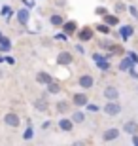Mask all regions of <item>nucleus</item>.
I'll return each mask as SVG.
<instances>
[{
	"label": "nucleus",
	"instance_id": "1",
	"mask_svg": "<svg viewBox=\"0 0 138 146\" xmlns=\"http://www.w3.org/2000/svg\"><path fill=\"white\" fill-rule=\"evenodd\" d=\"M123 106L119 104V101H106V104L102 106V112L106 114V116H117V114H121Z\"/></svg>",
	"mask_w": 138,
	"mask_h": 146
},
{
	"label": "nucleus",
	"instance_id": "2",
	"mask_svg": "<svg viewBox=\"0 0 138 146\" xmlns=\"http://www.w3.org/2000/svg\"><path fill=\"white\" fill-rule=\"evenodd\" d=\"M87 103H89V97H87L85 91H78V93L72 95V104H74L76 108H83Z\"/></svg>",
	"mask_w": 138,
	"mask_h": 146
},
{
	"label": "nucleus",
	"instance_id": "3",
	"mask_svg": "<svg viewBox=\"0 0 138 146\" xmlns=\"http://www.w3.org/2000/svg\"><path fill=\"white\" fill-rule=\"evenodd\" d=\"M76 36H78V40H80V42H91V40H93V36H95V29L81 27L80 31L76 33Z\"/></svg>",
	"mask_w": 138,
	"mask_h": 146
},
{
	"label": "nucleus",
	"instance_id": "4",
	"mask_svg": "<svg viewBox=\"0 0 138 146\" xmlns=\"http://www.w3.org/2000/svg\"><path fill=\"white\" fill-rule=\"evenodd\" d=\"M78 86L81 87V89H93V86H95V78L91 74H81L80 78H78Z\"/></svg>",
	"mask_w": 138,
	"mask_h": 146
},
{
	"label": "nucleus",
	"instance_id": "5",
	"mask_svg": "<svg viewBox=\"0 0 138 146\" xmlns=\"http://www.w3.org/2000/svg\"><path fill=\"white\" fill-rule=\"evenodd\" d=\"M61 31H63L66 36H72V34H76L78 31H80V27H78V23H76L74 19H68V21H64V23H63Z\"/></svg>",
	"mask_w": 138,
	"mask_h": 146
},
{
	"label": "nucleus",
	"instance_id": "6",
	"mask_svg": "<svg viewBox=\"0 0 138 146\" xmlns=\"http://www.w3.org/2000/svg\"><path fill=\"white\" fill-rule=\"evenodd\" d=\"M74 63V55L70 53V51H61L57 55V65L59 66H68Z\"/></svg>",
	"mask_w": 138,
	"mask_h": 146
},
{
	"label": "nucleus",
	"instance_id": "7",
	"mask_svg": "<svg viewBox=\"0 0 138 146\" xmlns=\"http://www.w3.org/2000/svg\"><path fill=\"white\" fill-rule=\"evenodd\" d=\"M119 135H121V131L117 129V127H110V129H106L104 133H102V141H104V142L117 141V139H119Z\"/></svg>",
	"mask_w": 138,
	"mask_h": 146
},
{
	"label": "nucleus",
	"instance_id": "8",
	"mask_svg": "<svg viewBox=\"0 0 138 146\" xmlns=\"http://www.w3.org/2000/svg\"><path fill=\"white\" fill-rule=\"evenodd\" d=\"M102 95H104L106 101H117V99H119V89H117L116 86H106L104 91H102Z\"/></svg>",
	"mask_w": 138,
	"mask_h": 146
},
{
	"label": "nucleus",
	"instance_id": "9",
	"mask_svg": "<svg viewBox=\"0 0 138 146\" xmlns=\"http://www.w3.org/2000/svg\"><path fill=\"white\" fill-rule=\"evenodd\" d=\"M15 17H17V21H19V25H27L28 19H30V10L28 8H19V10L15 11Z\"/></svg>",
	"mask_w": 138,
	"mask_h": 146
},
{
	"label": "nucleus",
	"instance_id": "10",
	"mask_svg": "<svg viewBox=\"0 0 138 146\" xmlns=\"http://www.w3.org/2000/svg\"><path fill=\"white\" fill-rule=\"evenodd\" d=\"M134 31H136V29H134L133 25H121V29H119V38H121L123 42H129V38L134 34Z\"/></svg>",
	"mask_w": 138,
	"mask_h": 146
},
{
	"label": "nucleus",
	"instance_id": "11",
	"mask_svg": "<svg viewBox=\"0 0 138 146\" xmlns=\"http://www.w3.org/2000/svg\"><path fill=\"white\" fill-rule=\"evenodd\" d=\"M4 123L8 125V127H19L21 119H19V116H17L15 112H8L4 116Z\"/></svg>",
	"mask_w": 138,
	"mask_h": 146
},
{
	"label": "nucleus",
	"instance_id": "12",
	"mask_svg": "<svg viewBox=\"0 0 138 146\" xmlns=\"http://www.w3.org/2000/svg\"><path fill=\"white\" fill-rule=\"evenodd\" d=\"M123 131L127 133V135H138V123H136V119H127L125 123H123Z\"/></svg>",
	"mask_w": 138,
	"mask_h": 146
},
{
	"label": "nucleus",
	"instance_id": "13",
	"mask_svg": "<svg viewBox=\"0 0 138 146\" xmlns=\"http://www.w3.org/2000/svg\"><path fill=\"white\" fill-rule=\"evenodd\" d=\"M36 82L40 86H49V84L53 82V76L49 74V72H46V70H40L36 74Z\"/></svg>",
	"mask_w": 138,
	"mask_h": 146
},
{
	"label": "nucleus",
	"instance_id": "14",
	"mask_svg": "<svg viewBox=\"0 0 138 146\" xmlns=\"http://www.w3.org/2000/svg\"><path fill=\"white\" fill-rule=\"evenodd\" d=\"M57 125H59V129L64 131V133H70V131L74 129V121H72L70 118H61L57 121Z\"/></svg>",
	"mask_w": 138,
	"mask_h": 146
},
{
	"label": "nucleus",
	"instance_id": "15",
	"mask_svg": "<svg viewBox=\"0 0 138 146\" xmlns=\"http://www.w3.org/2000/svg\"><path fill=\"white\" fill-rule=\"evenodd\" d=\"M102 23L104 25H108V27H117L119 25V15H116V13H106V15L102 17Z\"/></svg>",
	"mask_w": 138,
	"mask_h": 146
},
{
	"label": "nucleus",
	"instance_id": "16",
	"mask_svg": "<svg viewBox=\"0 0 138 146\" xmlns=\"http://www.w3.org/2000/svg\"><path fill=\"white\" fill-rule=\"evenodd\" d=\"M34 108H36L38 112H48V108H49V103H48V99H46V95L34 101Z\"/></svg>",
	"mask_w": 138,
	"mask_h": 146
},
{
	"label": "nucleus",
	"instance_id": "17",
	"mask_svg": "<svg viewBox=\"0 0 138 146\" xmlns=\"http://www.w3.org/2000/svg\"><path fill=\"white\" fill-rule=\"evenodd\" d=\"M133 63H131V59H129L127 55L125 57H121V61H119V65H117V68H119V72H129L131 68H133Z\"/></svg>",
	"mask_w": 138,
	"mask_h": 146
},
{
	"label": "nucleus",
	"instance_id": "18",
	"mask_svg": "<svg viewBox=\"0 0 138 146\" xmlns=\"http://www.w3.org/2000/svg\"><path fill=\"white\" fill-rule=\"evenodd\" d=\"M70 108H72V104H70L68 101H63V99H61V101H57V103H55V110H57L59 114H66Z\"/></svg>",
	"mask_w": 138,
	"mask_h": 146
},
{
	"label": "nucleus",
	"instance_id": "19",
	"mask_svg": "<svg viewBox=\"0 0 138 146\" xmlns=\"http://www.w3.org/2000/svg\"><path fill=\"white\" fill-rule=\"evenodd\" d=\"M64 21H66V19H64L63 13H51V15H49V23H51L53 27H63Z\"/></svg>",
	"mask_w": 138,
	"mask_h": 146
},
{
	"label": "nucleus",
	"instance_id": "20",
	"mask_svg": "<svg viewBox=\"0 0 138 146\" xmlns=\"http://www.w3.org/2000/svg\"><path fill=\"white\" fill-rule=\"evenodd\" d=\"M11 49V40L8 36H2L0 38V53H8Z\"/></svg>",
	"mask_w": 138,
	"mask_h": 146
},
{
	"label": "nucleus",
	"instance_id": "21",
	"mask_svg": "<svg viewBox=\"0 0 138 146\" xmlns=\"http://www.w3.org/2000/svg\"><path fill=\"white\" fill-rule=\"evenodd\" d=\"M127 10H129V6L125 4V2H121V0H117L116 6H114V11H116V15H121V13H125Z\"/></svg>",
	"mask_w": 138,
	"mask_h": 146
},
{
	"label": "nucleus",
	"instance_id": "22",
	"mask_svg": "<svg viewBox=\"0 0 138 146\" xmlns=\"http://www.w3.org/2000/svg\"><path fill=\"white\" fill-rule=\"evenodd\" d=\"M46 89H48V93H51V95H57V93H61V84L53 80L49 86H46Z\"/></svg>",
	"mask_w": 138,
	"mask_h": 146
},
{
	"label": "nucleus",
	"instance_id": "23",
	"mask_svg": "<svg viewBox=\"0 0 138 146\" xmlns=\"http://www.w3.org/2000/svg\"><path fill=\"white\" fill-rule=\"evenodd\" d=\"M13 13H15V11L11 10L10 6H2V8H0V15H2V17H6V21H10Z\"/></svg>",
	"mask_w": 138,
	"mask_h": 146
},
{
	"label": "nucleus",
	"instance_id": "24",
	"mask_svg": "<svg viewBox=\"0 0 138 146\" xmlns=\"http://www.w3.org/2000/svg\"><path fill=\"white\" fill-rule=\"evenodd\" d=\"M70 119H72L74 123H83V121H85V114L80 112V110H76V112L70 116Z\"/></svg>",
	"mask_w": 138,
	"mask_h": 146
},
{
	"label": "nucleus",
	"instance_id": "25",
	"mask_svg": "<svg viewBox=\"0 0 138 146\" xmlns=\"http://www.w3.org/2000/svg\"><path fill=\"white\" fill-rule=\"evenodd\" d=\"M95 31H96V33H100V34H106V36L112 33V29L108 27V25H104V23H98V25L95 27Z\"/></svg>",
	"mask_w": 138,
	"mask_h": 146
},
{
	"label": "nucleus",
	"instance_id": "26",
	"mask_svg": "<svg viewBox=\"0 0 138 146\" xmlns=\"http://www.w3.org/2000/svg\"><path fill=\"white\" fill-rule=\"evenodd\" d=\"M96 66H98L102 72H108L112 65H110V61H98V63H96Z\"/></svg>",
	"mask_w": 138,
	"mask_h": 146
},
{
	"label": "nucleus",
	"instance_id": "27",
	"mask_svg": "<svg viewBox=\"0 0 138 146\" xmlns=\"http://www.w3.org/2000/svg\"><path fill=\"white\" fill-rule=\"evenodd\" d=\"M32 137H34V129H32V125H28L27 129H25V133H23V139L25 141H30Z\"/></svg>",
	"mask_w": 138,
	"mask_h": 146
},
{
	"label": "nucleus",
	"instance_id": "28",
	"mask_svg": "<svg viewBox=\"0 0 138 146\" xmlns=\"http://www.w3.org/2000/svg\"><path fill=\"white\" fill-rule=\"evenodd\" d=\"M95 13L98 17H104L106 13H110V11H108V8H104V6H96V8H95Z\"/></svg>",
	"mask_w": 138,
	"mask_h": 146
},
{
	"label": "nucleus",
	"instance_id": "29",
	"mask_svg": "<svg viewBox=\"0 0 138 146\" xmlns=\"http://www.w3.org/2000/svg\"><path fill=\"white\" fill-rule=\"evenodd\" d=\"M125 55L131 59V63H133V65H138V53H136V51H127Z\"/></svg>",
	"mask_w": 138,
	"mask_h": 146
},
{
	"label": "nucleus",
	"instance_id": "30",
	"mask_svg": "<svg viewBox=\"0 0 138 146\" xmlns=\"http://www.w3.org/2000/svg\"><path fill=\"white\" fill-rule=\"evenodd\" d=\"M53 38H55V40H59V42H68V36H66L63 31H61V33H55Z\"/></svg>",
	"mask_w": 138,
	"mask_h": 146
},
{
	"label": "nucleus",
	"instance_id": "31",
	"mask_svg": "<svg viewBox=\"0 0 138 146\" xmlns=\"http://www.w3.org/2000/svg\"><path fill=\"white\" fill-rule=\"evenodd\" d=\"M85 108H87V112H98V110H100L96 104H89V103L85 104Z\"/></svg>",
	"mask_w": 138,
	"mask_h": 146
},
{
	"label": "nucleus",
	"instance_id": "32",
	"mask_svg": "<svg viewBox=\"0 0 138 146\" xmlns=\"http://www.w3.org/2000/svg\"><path fill=\"white\" fill-rule=\"evenodd\" d=\"M23 4H25V8H28V10H32L34 8V0H21Z\"/></svg>",
	"mask_w": 138,
	"mask_h": 146
},
{
	"label": "nucleus",
	"instance_id": "33",
	"mask_svg": "<svg viewBox=\"0 0 138 146\" xmlns=\"http://www.w3.org/2000/svg\"><path fill=\"white\" fill-rule=\"evenodd\" d=\"M129 74H131V78H134V80H138V72H136V68H131V70H129Z\"/></svg>",
	"mask_w": 138,
	"mask_h": 146
},
{
	"label": "nucleus",
	"instance_id": "34",
	"mask_svg": "<svg viewBox=\"0 0 138 146\" xmlns=\"http://www.w3.org/2000/svg\"><path fill=\"white\" fill-rule=\"evenodd\" d=\"M6 63H8V65H15V59H13V57H10V55H8V57H6Z\"/></svg>",
	"mask_w": 138,
	"mask_h": 146
},
{
	"label": "nucleus",
	"instance_id": "35",
	"mask_svg": "<svg viewBox=\"0 0 138 146\" xmlns=\"http://www.w3.org/2000/svg\"><path fill=\"white\" fill-rule=\"evenodd\" d=\"M49 127H51V121H44V123H42V129H44V131L49 129Z\"/></svg>",
	"mask_w": 138,
	"mask_h": 146
},
{
	"label": "nucleus",
	"instance_id": "36",
	"mask_svg": "<svg viewBox=\"0 0 138 146\" xmlns=\"http://www.w3.org/2000/svg\"><path fill=\"white\" fill-rule=\"evenodd\" d=\"M76 49H78L80 53H83V46H81V44H76Z\"/></svg>",
	"mask_w": 138,
	"mask_h": 146
},
{
	"label": "nucleus",
	"instance_id": "37",
	"mask_svg": "<svg viewBox=\"0 0 138 146\" xmlns=\"http://www.w3.org/2000/svg\"><path fill=\"white\" fill-rule=\"evenodd\" d=\"M133 144L138 146V135H133Z\"/></svg>",
	"mask_w": 138,
	"mask_h": 146
},
{
	"label": "nucleus",
	"instance_id": "38",
	"mask_svg": "<svg viewBox=\"0 0 138 146\" xmlns=\"http://www.w3.org/2000/svg\"><path fill=\"white\" fill-rule=\"evenodd\" d=\"M4 61H6V57H4V55H2V53H0V65H2Z\"/></svg>",
	"mask_w": 138,
	"mask_h": 146
},
{
	"label": "nucleus",
	"instance_id": "39",
	"mask_svg": "<svg viewBox=\"0 0 138 146\" xmlns=\"http://www.w3.org/2000/svg\"><path fill=\"white\" fill-rule=\"evenodd\" d=\"M72 146H85V144H83V142H74Z\"/></svg>",
	"mask_w": 138,
	"mask_h": 146
},
{
	"label": "nucleus",
	"instance_id": "40",
	"mask_svg": "<svg viewBox=\"0 0 138 146\" xmlns=\"http://www.w3.org/2000/svg\"><path fill=\"white\" fill-rule=\"evenodd\" d=\"M133 17H134V19H136V21H138V11H136V13H134V15H133Z\"/></svg>",
	"mask_w": 138,
	"mask_h": 146
},
{
	"label": "nucleus",
	"instance_id": "41",
	"mask_svg": "<svg viewBox=\"0 0 138 146\" xmlns=\"http://www.w3.org/2000/svg\"><path fill=\"white\" fill-rule=\"evenodd\" d=\"M2 36H4V34H2V33H0V38H2Z\"/></svg>",
	"mask_w": 138,
	"mask_h": 146
},
{
	"label": "nucleus",
	"instance_id": "42",
	"mask_svg": "<svg viewBox=\"0 0 138 146\" xmlns=\"http://www.w3.org/2000/svg\"><path fill=\"white\" fill-rule=\"evenodd\" d=\"M136 89H138V86H136Z\"/></svg>",
	"mask_w": 138,
	"mask_h": 146
}]
</instances>
